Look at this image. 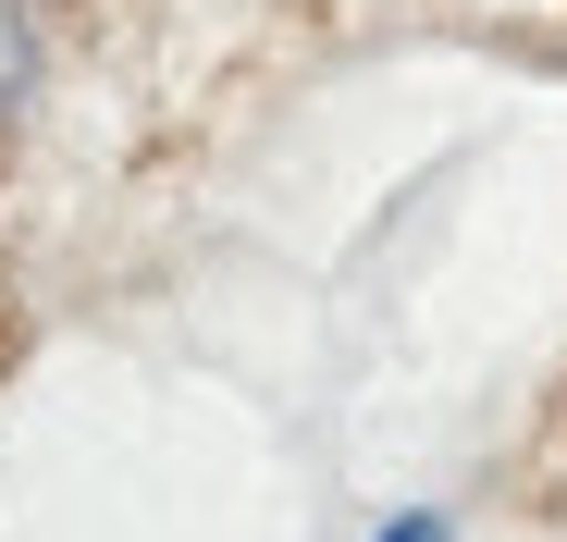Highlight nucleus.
I'll return each instance as SVG.
<instances>
[{
	"label": "nucleus",
	"instance_id": "obj_2",
	"mask_svg": "<svg viewBox=\"0 0 567 542\" xmlns=\"http://www.w3.org/2000/svg\"><path fill=\"white\" fill-rule=\"evenodd\" d=\"M395 542H444V530H395Z\"/></svg>",
	"mask_w": 567,
	"mask_h": 542
},
{
	"label": "nucleus",
	"instance_id": "obj_1",
	"mask_svg": "<svg viewBox=\"0 0 567 542\" xmlns=\"http://www.w3.org/2000/svg\"><path fill=\"white\" fill-rule=\"evenodd\" d=\"M25 86H38V38H25V0H0V124L25 112Z\"/></svg>",
	"mask_w": 567,
	"mask_h": 542
}]
</instances>
